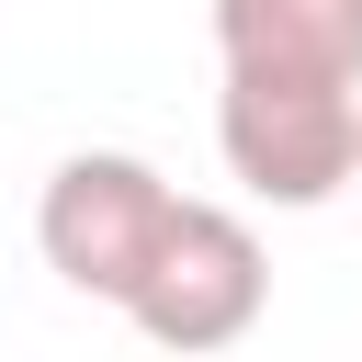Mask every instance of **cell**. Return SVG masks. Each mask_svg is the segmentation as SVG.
<instances>
[{"label": "cell", "mask_w": 362, "mask_h": 362, "mask_svg": "<svg viewBox=\"0 0 362 362\" xmlns=\"http://www.w3.org/2000/svg\"><path fill=\"white\" fill-rule=\"evenodd\" d=\"M351 136H362V90L351 79H294V68H226L215 90V147L238 170V192L317 215L328 192H351Z\"/></svg>", "instance_id": "cell-1"}, {"label": "cell", "mask_w": 362, "mask_h": 362, "mask_svg": "<svg viewBox=\"0 0 362 362\" xmlns=\"http://www.w3.org/2000/svg\"><path fill=\"white\" fill-rule=\"evenodd\" d=\"M351 192H362V136H351Z\"/></svg>", "instance_id": "cell-5"}, {"label": "cell", "mask_w": 362, "mask_h": 362, "mask_svg": "<svg viewBox=\"0 0 362 362\" xmlns=\"http://www.w3.org/2000/svg\"><path fill=\"white\" fill-rule=\"evenodd\" d=\"M260 305H272V249L249 238V215L181 192L158 249H147V272H136V294H124V317L158 351H226V339L260 328Z\"/></svg>", "instance_id": "cell-3"}, {"label": "cell", "mask_w": 362, "mask_h": 362, "mask_svg": "<svg viewBox=\"0 0 362 362\" xmlns=\"http://www.w3.org/2000/svg\"><path fill=\"white\" fill-rule=\"evenodd\" d=\"M170 204H181V192H170L136 147H79V158H57L45 192H34V249H45V272H57L68 294L124 305L136 272H147V249H158V226H170Z\"/></svg>", "instance_id": "cell-2"}, {"label": "cell", "mask_w": 362, "mask_h": 362, "mask_svg": "<svg viewBox=\"0 0 362 362\" xmlns=\"http://www.w3.org/2000/svg\"><path fill=\"white\" fill-rule=\"evenodd\" d=\"M215 57L362 90V0H215Z\"/></svg>", "instance_id": "cell-4"}]
</instances>
